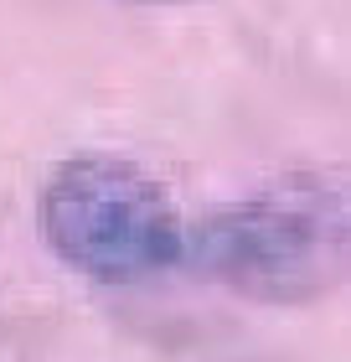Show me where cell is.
I'll use <instances>...</instances> for the list:
<instances>
[{"label":"cell","instance_id":"obj_1","mask_svg":"<svg viewBox=\"0 0 351 362\" xmlns=\"http://www.w3.org/2000/svg\"><path fill=\"white\" fill-rule=\"evenodd\" d=\"M181 259L254 305H315L341 290L351 218L341 176L299 171L207 212L181 238Z\"/></svg>","mask_w":351,"mask_h":362},{"label":"cell","instance_id":"obj_2","mask_svg":"<svg viewBox=\"0 0 351 362\" xmlns=\"http://www.w3.org/2000/svg\"><path fill=\"white\" fill-rule=\"evenodd\" d=\"M37 228L68 269L98 285H135L181 264L171 197L124 156H68L37 197Z\"/></svg>","mask_w":351,"mask_h":362}]
</instances>
